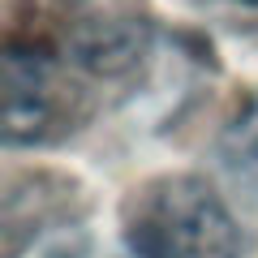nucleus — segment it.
Returning a JSON list of instances; mask_svg holds the SVG:
<instances>
[{"instance_id": "1", "label": "nucleus", "mask_w": 258, "mask_h": 258, "mask_svg": "<svg viewBox=\"0 0 258 258\" xmlns=\"http://www.w3.org/2000/svg\"><path fill=\"white\" fill-rule=\"evenodd\" d=\"M125 245L138 258H241L232 211L198 176H159L134 194L125 211Z\"/></svg>"}, {"instance_id": "2", "label": "nucleus", "mask_w": 258, "mask_h": 258, "mask_svg": "<svg viewBox=\"0 0 258 258\" xmlns=\"http://www.w3.org/2000/svg\"><path fill=\"white\" fill-rule=\"evenodd\" d=\"M82 120V91L69 82L52 52L9 43L5 52V138L52 142Z\"/></svg>"}, {"instance_id": "3", "label": "nucleus", "mask_w": 258, "mask_h": 258, "mask_svg": "<svg viewBox=\"0 0 258 258\" xmlns=\"http://www.w3.org/2000/svg\"><path fill=\"white\" fill-rule=\"evenodd\" d=\"M224 155H228V164L237 172H245V176L258 181V99H249V108L228 125Z\"/></svg>"}, {"instance_id": "4", "label": "nucleus", "mask_w": 258, "mask_h": 258, "mask_svg": "<svg viewBox=\"0 0 258 258\" xmlns=\"http://www.w3.org/2000/svg\"><path fill=\"white\" fill-rule=\"evenodd\" d=\"M237 5H258V0H237Z\"/></svg>"}]
</instances>
